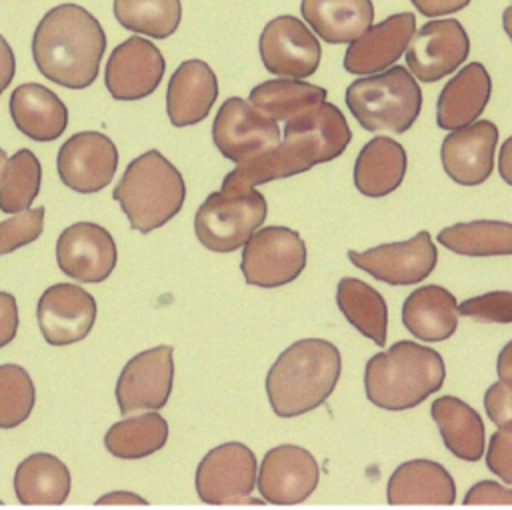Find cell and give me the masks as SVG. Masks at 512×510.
Returning a JSON list of instances; mask_svg holds the SVG:
<instances>
[{"mask_svg":"<svg viewBox=\"0 0 512 510\" xmlns=\"http://www.w3.org/2000/svg\"><path fill=\"white\" fill-rule=\"evenodd\" d=\"M346 116L332 102L302 112L282 124V140L262 156L238 164L222 180V192L242 194L258 184L302 174L318 164L336 160L350 144Z\"/></svg>","mask_w":512,"mask_h":510,"instance_id":"cell-1","label":"cell"},{"mask_svg":"<svg viewBox=\"0 0 512 510\" xmlns=\"http://www.w3.org/2000/svg\"><path fill=\"white\" fill-rule=\"evenodd\" d=\"M106 34L86 8L60 4L50 8L32 36V58L40 74L64 88H88L100 70Z\"/></svg>","mask_w":512,"mask_h":510,"instance_id":"cell-2","label":"cell"},{"mask_svg":"<svg viewBox=\"0 0 512 510\" xmlns=\"http://www.w3.org/2000/svg\"><path fill=\"white\" fill-rule=\"evenodd\" d=\"M342 372L340 350L322 338L290 344L266 374V394L276 416H302L334 392Z\"/></svg>","mask_w":512,"mask_h":510,"instance_id":"cell-3","label":"cell"},{"mask_svg":"<svg viewBox=\"0 0 512 510\" xmlns=\"http://www.w3.org/2000/svg\"><path fill=\"white\" fill-rule=\"evenodd\" d=\"M444 378V358L434 348L400 340L366 362L364 390L374 406L398 412L422 404L442 388Z\"/></svg>","mask_w":512,"mask_h":510,"instance_id":"cell-4","label":"cell"},{"mask_svg":"<svg viewBox=\"0 0 512 510\" xmlns=\"http://www.w3.org/2000/svg\"><path fill=\"white\" fill-rule=\"evenodd\" d=\"M112 198L120 204L130 226L148 234L172 220L186 198L180 170L158 150H148L132 160Z\"/></svg>","mask_w":512,"mask_h":510,"instance_id":"cell-5","label":"cell"},{"mask_svg":"<svg viewBox=\"0 0 512 510\" xmlns=\"http://www.w3.org/2000/svg\"><path fill=\"white\" fill-rule=\"evenodd\" d=\"M346 106L368 132L402 134L416 122L422 90L404 66L362 76L346 88Z\"/></svg>","mask_w":512,"mask_h":510,"instance_id":"cell-6","label":"cell"},{"mask_svg":"<svg viewBox=\"0 0 512 510\" xmlns=\"http://www.w3.org/2000/svg\"><path fill=\"white\" fill-rule=\"evenodd\" d=\"M268 202L256 188L242 194L222 190L208 194L194 216V232L200 244L212 252L228 254L242 248L264 224Z\"/></svg>","mask_w":512,"mask_h":510,"instance_id":"cell-7","label":"cell"},{"mask_svg":"<svg viewBox=\"0 0 512 510\" xmlns=\"http://www.w3.org/2000/svg\"><path fill=\"white\" fill-rule=\"evenodd\" d=\"M306 268V244L286 226L258 228L244 244L240 270L248 284L280 288L294 282Z\"/></svg>","mask_w":512,"mask_h":510,"instance_id":"cell-8","label":"cell"},{"mask_svg":"<svg viewBox=\"0 0 512 510\" xmlns=\"http://www.w3.org/2000/svg\"><path fill=\"white\" fill-rule=\"evenodd\" d=\"M212 140L226 160L250 162L282 140L280 122L260 112L250 100L228 98L212 122Z\"/></svg>","mask_w":512,"mask_h":510,"instance_id":"cell-9","label":"cell"},{"mask_svg":"<svg viewBox=\"0 0 512 510\" xmlns=\"http://www.w3.org/2000/svg\"><path fill=\"white\" fill-rule=\"evenodd\" d=\"M258 478L254 452L242 442L212 448L196 468V494L206 504H244Z\"/></svg>","mask_w":512,"mask_h":510,"instance_id":"cell-10","label":"cell"},{"mask_svg":"<svg viewBox=\"0 0 512 510\" xmlns=\"http://www.w3.org/2000/svg\"><path fill=\"white\" fill-rule=\"evenodd\" d=\"M262 64L280 78H310L320 64L322 48L314 32L296 16L272 18L258 40Z\"/></svg>","mask_w":512,"mask_h":510,"instance_id":"cell-11","label":"cell"},{"mask_svg":"<svg viewBox=\"0 0 512 510\" xmlns=\"http://www.w3.org/2000/svg\"><path fill=\"white\" fill-rule=\"evenodd\" d=\"M172 346L148 348L126 362L116 382V402L124 416L166 406L174 382Z\"/></svg>","mask_w":512,"mask_h":510,"instance_id":"cell-12","label":"cell"},{"mask_svg":"<svg viewBox=\"0 0 512 510\" xmlns=\"http://www.w3.org/2000/svg\"><path fill=\"white\" fill-rule=\"evenodd\" d=\"M350 262L390 286H412L436 268L438 250L430 232L420 230L404 242H388L364 252L348 250Z\"/></svg>","mask_w":512,"mask_h":510,"instance_id":"cell-13","label":"cell"},{"mask_svg":"<svg viewBox=\"0 0 512 510\" xmlns=\"http://www.w3.org/2000/svg\"><path fill=\"white\" fill-rule=\"evenodd\" d=\"M470 40L456 18H436L414 32L406 48V64L420 82H436L466 62Z\"/></svg>","mask_w":512,"mask_h":510,"instance_id":"cell-14","label":"cell"},{"mask_svg":"<svg viewBox=\"0 0 512 510\" xmlns=\"http://www.w3.org/2000/svg\"><path fill=\"white\" fill-rule=\"evenodd\" d=\"M58 176L64 186L80 194L104 190L118 168L116 144L102 132L72 134L58 150Z\"/></svg>","mask_w":512,"mask_h":510,"instance_id":"cell-15","label":"cell"},{"mask_svg":"<svg viewBox=\"0 0 512 510\" xmlns=\"http://www.w3.org/2000/svg\"><path fill=\"white\" fill-rule=\"evenodd\" d=\"M320 468L316 458L302 446L280 444L270 448L258 470V492L270 504H300L316 490Z\"/></svg>","mask_w":512,"mask_h":510,"instance_id":"cell-16","label":"cell"},{"mask_svg":"<svg viewBox=\"0 0 512 510\" xmlns=\"http://www.w3.org/2000/svg\"><path fill=\"white\" fill-rule=\"evenodd\" d=\"M60 272L76 282H104L116 268L118 248L112 234L94 222H76L56 240Z\"/></svg>","mask_w":512,"mask_h":510,"instance_id":"cell-17","label":"cell"},{"mask_svg":"<svg viewBox=\"0 0 512 510\" xmlns=\"http://www.w3.org/2000/svg\"><path fill=\"white\" fill-rule=\"evenodd\" d=\"M164 70L166 62L158 46L130 36L112 50L104 68V84L114 100H140L160 86Z\"/></svg>","mask_w":512,"mask_h":510,"instance_id":"cell-18","label":"cell"},{"mask_svg":"<svg viewBox=\"0 0 512 510\" xmlns=\"http://www.w3.org/2000/svg\"><path fill=\"white\" fill-rule=\"evenodd\" d=\"M36 318L50 346H68L90 334L96 322V300L76 284L58 282L42 292Z\"/></svg>","mask_w":512,"mask_h":510,"instance_id":"cell-19","label":"cell"},{"mask_svg":"<svg viewBox=\"0 0 512 510\" xmlns=\"http://www.w3.org/2000/svg\"><path fill=\"white\" fill-rule=\"evenodd\" d=\"M498 128L490 120H476L452 130L440 148L444 172L462 186L482 184L494 170Z\"/></svg>","mask_w":512,"mask_h":510,"instance_id":"cell-20","label":"cell"},{"mask_svg":"<svg viewBox=\"0 0 512 510\" xmlns=\"http://www.w3.org/2000/svg\"><path fill=\"white\" fill-rule=\"evenodd\" d=\"M416 32V16L412 12L392 14L372 24L360 38L348 44L344 54V70L356 76H370L390 68L408 48Z\"/></svg>","mask_w":512,"mask_h":510,"instance_id":"cell-21","label":"cell"},{"mask_svg":"<svg viewBox=\"0 0 512 510\" xmlns=\"http://www.w3.org/2000/svg\"><path fill=\"white\" fill-rule=\"evenodd\" d=\"M218 98V78L204 60H186L170 76L166 90L168 120L176 128L202 122Z\"/></svg>","mask_w":512,"mask_h":510,"instance_id":"cell-22","label":"cell"},{"mask_svg":"<svg viewBox=\"0 0 512 510\" xmlns=\"http://www.w3.org/2000/svg\"><path fill=\"white\" fill-rule=\"evenodd\" d=\"M386 500L400 504H438L456 502V484L452 474L438 462L416 458L400 464L388 478Z\"/></svg>","mask_w":512,"mask_h":510,"instance_id":"cell-23","label":"cell"},{"mask_svg":"<svg viewBox=\"0 0 512 510\" xmlns=\"http://www.w3.org/2000/svg\"><path fill=\"white\" fill-rule=\"evenodd\" d=\"M492 94V80L484 64L470 62L442 88L436 102V124L458 130L478 120Z\"/></svg>","mask_w":512,"mask_h":510,"instance_id":"cell-24","label":"cell"},{"mask_svg":"<svg viewBox=\"0 0 512 510\" xmlns=\"http://www.w3.org/2000/svg\"><path fill=\"white\" fill-rule=\"evenodd\" d=\"M8 108L14 126L34 142H52L68 126L66 104L50 88L36 82L14 88Z\"/></svg>","mask_w":512,"mask_h":510,"instance_id":"cell-25","label":"cell"},{"mask_svg":"<svg viewBox=\"0 0 512 510\" xmlns=\"http://www.w3.org/2000/svg\"><path fill=\"white\" fill-rule=\"evenodd\" d=\"M458 302L438 284H426L410 292L402 304L404 328L424 342L448 340L458 328Z\"/></svg>","mask_w":512,"mask_h":510,"instance_id":"cell-26","label":"cell"},{"mask_svg":"<svg viewBox=\"0 0 512 510\" xmlns=\"http://www.w3.org/2000/svg\"><path fill=\"white\" fill-rule=\"evenodd\" d=\"M406 150L390 136L368 140L354 162V186L368 198H382L394 192L406 176Z\"/></svg>","mask_w":512,"mask_h":510,"instance_id":"cell-27","label":"cell"},{"mask_svg":"<svg viewBox=\"0 0 512 510\" xmlns=\"http://www.w3.org/2000/svg\"><path fill=\"white\" fill-rule=\"evenodd\" d=\"M300 14L330 44H350L374 24L372 0H302Z\"/></svg>","mask_w":512,"mask_h":510,"instance_id":"cell-28","label":"cell"},{"mask_svg":"<svg viewBox=\"0 0 512 510\" xmlns=\"http://www.w3.org/2000/svg\"><path fill=\"white\" fill-rule=\"evenodd\" d=\"M72 476L68 466L48 452L26 456L14 472V492L26 506H60L70 496Z\"/></svg>","mask_w":512,"mask_h":510,"instance_id":"cell-29","label":"cell"},{"mask_svg":"<svg viewBox=\"0 0 512 510\" xmlns=\"http://www.w3.org/2000/svg\"><path fill=\"white\" fill-rule=\"evenodd\" d=\"M444 446L464 462H478L484 454V422L480 414L456 396H440L430 406Z\"/></svg>","mask_w":512,"mask_h":510,"instance_id":"cell-30","label":"cell"},{"mask_svg":"<svg viewBox=\"0 0 512 510\" xmlns=\"http://www.w3.org/2000/svg\"><path fill=\"white\" fill-rule=\"evenodd\" d=\"M336 304L344 318L376 346L386 344L388 306L384 296L360 278L346 276L336 286Z\"/></svg>","mask_w":512,"mask_h":510,"instance_id":"cell-31","label":"cell"},{"mask_svg":"<svg viewBox=\"0 0 512 510\" xmlns=\"http://www.w3.org/2000/svg\"><path fill=\"white\" fill-rule=\"evenodd\" d=\"M326 96L328 92L322 86L294 78H276L254 86L248 100L260 112L284 124L290 118L320 106L326 102Z\"/></svg>","mask_w":512,"mask_h":510,"instance_id":"cell-32","label":"cell"},{"mask_svg":"<svg viewBox=\"0 0 512 510\" xmlns=\"http://www.w3.org/2000/svg\"><path fill=\"white\" fill-rule=\"evenodd\" d=\"M436 240L454 254L470 258L510 256L512 224L504 220H472L442 228Z\"/></svg>","mask_w":512,"mask_h":510,"instance_id":"cell-33","label":"cell"},{"mask_svg":"<svg viewBox=\"0 0 512 510\" xmlns=\"http://www.w3.org/2000/svg\"><path fill=\"white\" fill-rule=\"evenodd\" d=\"M168 432L164 416L156 410H148L112 424L104 434V446L116 458L138 460L164 448Z\"/></svg>","mask_w":512,"mask_h":510,"instance_id":"cell-34","label":"cell"},{"mask_svg":"<svg viewBox=\"0 0 512 510\" xmlns=\"http://www.w3.org/2000/svg\"><path fill=\"white\" fill-rule=\"evenodd\" d=\"M114 16L130 32L156 40L172 36L182 20L180 0H114Z\"/></svg>","mask_w":512,"mask_h":510,"instance_id":"cell-35","label":"cell"},{"mask_svg":"<svg viewBox=\"0 0 512 510\" xmlns=\"http://www.w3.org/2000/svg\"><path fill=\"white\" fill-rule=\"evenodd\" d=\"M42 168L36 154L28 148L14 152L4 166L0 178V210L18 214L30 208L40 192Z\"/></svg>","mask_w":512,"mask_h":510,"instance_id":"cell-36","label":"cell"},{"mask_svg":"<svg viewBox=\"0 0 512 510\" xmlns=\"http://www.w3.org/2000/svg\"><path fill=\"white\" fill-rule=\"evenodd\" d=\"M36 402L30 374L18 364H0V428L10 430L28 420Z\"/></svg>","mask_w":512,"mask_h":510,"instance_id":"cell-37","label":"cell"},{"mask_svg":"<svg viewBox=\"0 0 512 510\" xmlns=\"http://www.w3.org/2000/svg\"><path fill=\"white\" fill-rule=\"evenodd\" d=\"M44 230V208H32L0 222V256H6L40 238Z\"/></svg>","mask_w":512,"mask_h":510,"instance_id":"cell-38","label":"cell"},{"mask_svg":"<svg viewBox=\"0 0 512 510\" xmlns=\"http://www.w3.org/2000/svg\"><path fill=\"white\" fill-rule=\"evenodd\" d=\"M458 312L478 322H512V292L494 290L480 296H472L458 304Z\"/></svg>","mask_w":512,"mask_h":510,"instance_id":"cell-39","label":"cell"},{"mask_svg":"<svg viewBox=\"0 0 512 510\" xmlns=\"http://www.w3.org/2000/svg\"><path fill=\"white\" fill-rule=\"evenodd\" d=\"M486 466L504 484L512 486V428H498L486 448Z\"/></svg>","mask_w":512,"mask_h":510,"instance_id":"cell-40","label":"cell"},{"mask_svg":"<svg viewBox=\"0 0 512 510\" xmlns=\"http://www.w3.org/2000/svg\"><path fill=\"white\" fill-rule=\"evenodd\" d=\"M484 410L498 428H512V388L494 382L484 394Z\"/></svg>","mask_w":512,"mask_h":510,"instance_id":"cell-41","label":"cell"},{"mask_svg":"<svg viewBox=\"0 0 512 510\" xmlns=\"http://www.w3.org/2000/svg\"><path fill=\"white\" fill-rule=\"evenodd\" d=\"M464 506H476V504H506L512 506V488L502 486L492 480L476 482L468 488V492L462 498Z\"/></svg>","mask_w":512,"mask_h":510,"instance_id":"cell-42","label":"cell"},{"mask_svg":"<svg viewBox=\"0 0 512 510\" xmlns=\"http://www.w3.org/2000/svg\"><path fill=\"white\" fill-rule=\"evenodd\" d=\"M18 332V304L10 292L0 290V348L8 346Z\"/></svg>","mask_w":512,"mask_h":510,"instance_id":"cell-43","label":"cell"},{"mask_svg":"<svg viewBox=\"0 0 512 510\" xmlns=\"http://www.w3.org/2000/svg\"><path fill=\"white\" fill-rule=\"evenodd\" d=\"M410 2L416 6V10L422 16H448L470 4V0H410Z\"/></svg>","mask_w":512,"mask_h":510,"instance_id":"cell-44","label":"cell"},{"mask_svg":"<svg viewBox=\"0 0 512 510\" xmlns=\"http://www.w3.org/2000/svg\"><path fill=\"white\" fill-rule=\"evenodd\" d=\"M16 72V58L8 40L0 34V94L8 88Z\"/></svg>","mask_w":512,"mask_h":510,"instance_id":"cell-45","label":"cell"},{"mask_svg":"<svg viewBox=\"0 0 512 510\" xmlns=\"http://www.w3.org/2000/svg\"><path fill=\"white\" fill-rule=\"evenodd\" d=\"M96 506H148V502L138 496L136 492H126V490H116L102 494L96 500Z\"/></svg>","mask_w":512,"mask_h":510,"instance_id":"cell-46","label":"cell"},{"mask_svg":"<svg viewBox=\"0 0 512 510\" xmlns=\"http://www.w3.org/2000/svg\"><path fill=\"white\" fill-rule=\"evenodd\" d=\"M496 372H498V380L512 388V340L506 342L504 348L498 352Z\"/></svg>","mask_w":512,"mask_h":510,"instance_id":"cell-47","label":"cell"},{"mask_svg":"<svg viewBox=\"0 0 512 510\" xmlns=\"http://www.w3.org/2000/svg\"><path fill=\"white\" fill-rule=\"evenodd\" d=\"M498 172L500 178L512 186V136L506 138V142L500 146L498 154Z\"/></svg>","mask_w":512,"mask_h":510,"instance_id":"cell-48","label":"cell"},{"mask_svg":"<svg viewBox=\"0 0 512 510\" xmlns=\"http://www.w3.org/2000/svg\"><path fill=\"white\" fill-rule=\"evenodd\" d=\"M502 26H504V32L508 34L510 42H512V6H508L504 12H502Z\"/></svg>","mask_w":512,"mask_h":510,"instance_id":"cell-49","label":"cell"},{"mask_svg":"<svg viewBox=\"0 0 512 510\" xmlns=\"http://www.w3.org/2000/svg\"><path fill=\"white\" fill-rule=\"evenodd\" d=\"M6 152L0 148V178H2V172H4V166H6Z\"/></svg>","mask_w":512,"mask_h":510,"instance_id":"cell-50","label":"cell"},{"mask_svg":"<svg viewBox=\"0 0 512 510\" xmlns=\"http://www.w3.org/2000/svg\"><path fill=\"white\" fill-rule=\"evenodd\" d=\"M0 506H2V500H0Z\"/></svg>","mask_w":512,"mask_h":510,"instance_id":"cell-51","label":"cell"}]
</instances>
